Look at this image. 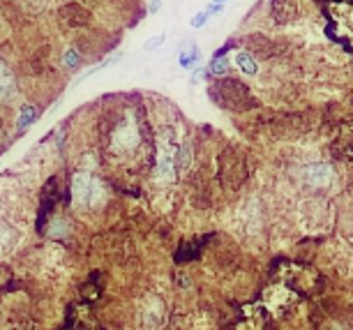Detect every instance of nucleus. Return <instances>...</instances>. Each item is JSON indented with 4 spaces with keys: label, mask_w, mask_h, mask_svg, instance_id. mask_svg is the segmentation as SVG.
Returning <instances> with one entry per match:
<instances>
[{
    "label": "nucleus",
    "mask_w": 353,
    "mask_h": 330,
    "mask_svg": "<svg viewBox=\"0 0 353 330\" xmlns=\"http://www.w3.org/2000/svg\"><path fill=\"white\" fill-rule=\"evenodd\" d=\"M238 65L242 67L247 74H254V72H256V65H254V60H252L250 56H245V54H238Z\"/></svg>",
    "instance_id": "obj_4"
},
{
    "label": "nucleus",
    "mask_w": 353,
    "mask_h": 330,
    "mask_svg": "<svg viewBox=\"0 0 353 330\" xmlns=\"http://www.w3.org/2000/svg\"><path fill=\"white\" fill-rule=\"evenodd\" d=\"M65 62H67V67H70V70H74V67L78 65V56H76V51H67V56H65Z\"/></svg>",
    "instance_id": "obj_5"
},
{
    "label": "nucleus",
    "mask_w": 353,
    "mask_h": 330,
    "mask_svg": "<svg viewBox=\"0 0 353 330\" xmlns=\"http://www.w3.org/2000/svg\"><path fill=\"white\" fill-rule=\"evenodd\" d=\"M58 178H51L44 185L42 190V206H40V215H37V231H44L48 222V215H51V210L56 208L58 204Z\"/></svg>",
    "instance_id": "obj_2"
},
{
    "label": "nucleus",
    "mask_w": 353,
    "mask_h": 330,
    "mask_svg": "<svg viewBox=\"0 0 353 330\" xmlns=\"http://www.w3.org/2000/svg\"><path fill=\"white\" fill-rule=\"evenodd\" d=\"M206 21V14H198V18H194V26H201Z\"/></svg>",
    "instance_id": "obj_6"
},
{
    "label": "nucleus",
    "mask_w": 353,
    "mask_h": 330,
    "mask_svg": "<svg viewBox=\"0 0 353 330\" xmlns=\"http://www.w3.org/2000/svg\"><path fill=\"white\" fill-rule=\"evenodd\" d=\"M330 12V37L353 48V5H332Z\"/></svg>",
    "instance_id": "obj_1"
},
{
    "label": "nucleus",
    "mask_w": 353,
    "mask_h": 330,
    "mask_svg": "<svg viewBox=\"0 0 353 330\" xmlns=\"http://www.w3.org/2000/svg\"><path fill=\"white\" fill-rule=\"evenodd\" d=\"M40 116V111H37V106H24L21 108V114H18V120H16V127L24 132V130H28L32 122H35V118Z\"/></svg>",
    "instance_id": "obj_3"
}]
</instances>
